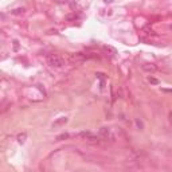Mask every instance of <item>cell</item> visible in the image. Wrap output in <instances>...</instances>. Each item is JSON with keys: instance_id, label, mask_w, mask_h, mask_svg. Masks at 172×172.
I'll return each mask as SVG.
<instances>
[{"instance_id": "9c48e42d", "label": "cell", "mask_w": 172, "mask_h": 172, "mask_svg": "<svg viewBox=\"0 0 172 172\" xmlns=\"http://www.w3.org/2000/svg\"><path fill=\"white\" fill-rule=\"evenodd\" d=\"M104 48H105L106 51H112L113 54H116V50H114L113 47H110V46H105V47H104Z\"/></svg>"}, {"instance_id": "52a82bcc", "label": "cell", "mask_w": 172, "mask_h": 172, "mask_svg": "<svg viewBox=\"0 0 172 172\" xmlns=\"http://www.w3.org/2000/svg\"><path fill=\"white\" fill-rule=\"evenodd\" d=\"M67 137H69V133H62V134H59V136H57V141L65 140V139H67Z\"/></svg>"}, {"instance_id": "8992f818", "label": "cell", "mask_w": 172, "mask_h": 172, "mask_svg": "<svg viewBox=\"0 0 172 172\" xmlns=\"http://www.w3.org/2000/svg\"><path fill=\"white\" fill-rule=\"evenodd\" d=\"M26 139H27V133H20V134H18V141H19L20 144H23L24 141H26Z\"/></svg>"}, {"instance_id": "5b68a950", "label": "cell", "mask_w": 172, "mask_h": 172, "mask_svg": "<svg viewBox=\"0 0 172 172\" xmlns=\"http://www.w3.org/2000/svg\"><path fill=\"white\" fill-rule=\"evenodd\" d=\"M109 133H110V130L108 128H102L101 130H100V134H101V137H104V139H108Z\"/></svg>"}, {"instance_id": "7a4b0ae2", "label": "cell", "mask_w": 172, "mask_h": 172, "mask_svg": "<svg viewBox=\"0 0 172 172\" xmlns=\"http://www.w3.org/2000/svg\"><path fill=\"white\" fill-rule=\"evenodd\" d=\"M143 70L148 71V73H155L157 69H156L155 65H152V63H145V65H143Z\"/></svg>"}, {"instance_id": "6da1fadb", "label": "cell", "mask_w": 172, "mask_h": 172, "mask_svg": "<svg viewBox=\"0 0 172 172\" xmlns=\"http://www.w3.org/2000/svg\"><path fill=\"white\" fill-rule=\"evenodd\" d=\"M47 63L50 65L51 67H62L65 66V59L59 55H55V54H48L46 58Z\"/></svg>"}, {"instance_id": "3957f363", "label": "cell", "mask_w": 172, "mask_h": 172, "mask_svg": "<svg viewBox=\"0 0 172 172\" xmlns=\"http://www.w3.org/2000/svg\"><path fill=\"white\" fill-rule=\"evenodd\" d=\"M66 122H67V117H61L53 124V128H58V126L63 125V124H66Z\"/></svg>"}, {"instance_id": "277c9868", "label": "cell", "mask_w": 172, "mask_h": 172, "mask_svg": "<svg viewBox=\"0 0 172 172\" xmlns=\"http://www.w3.org/2000/svg\"><path fill=\"white\" fill-rule=\"evenodd\" d=\"M24 12H26L24 8H15V10H12L11 11V14L12 15H23Z\"/></svg>"}, {"instance_id": "30bf717a", "label": "cell", "mask_w": 172, "mask_h": 172, "mask_svg": "<svg viewBox=\"0 0 172 172\" xmlns=\"http://www.w3.org/2000/svg\"><path fill=\"white\" fill-rule=\"evenodd\" d=\"M149 82H151V83H155V85H156V83H159V81H157L156 78H153V77H149Z\"/></svg>"}, {"instance_id": "ba28073f", "label": "cell", "mask_w": 172, "mask_h": 172, "mask_svg": "<svg viewBox=\"0 0 172 172\" xmlns=\"http://www.w3.org/2000/svg\"><path fill=\"white\" fill-rule=\"evenodd\" d=\"M89 134H91V133H90V132H81L78 136H79V137H83V139H86V137L89 136Z\"/></svg>"}, {"instance_id": "8fae6325", "label": "cell", "mask_w": 172, "mask_h": 172, "mask_svg": "<svg viewBox=\"0 0 172 172\" xmlns=\"http://www.w3.org/2000/svg\"><path fill=\"white\" fill-rule=\"evenodd\" d=\"M136 124H137V126H139V128H140V129H143V122H141V121H139V120H136Z\"/></svg>"}]
</instances>
